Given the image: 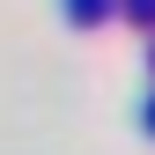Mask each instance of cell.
I'll use <instances>...</instances> for the list:
<instances>
[{
	"label": "cell",
	"mask_w": 155,
	"mask_h": 155,
	"mask_svg": "<svg viewBox=\"0 0 155 155\" xmlns=\"http://www.w3.org/2000/svg\"><path fill=\"white\" fill-rule=\"evenodd\" d=\"M67 15H74V22H96V15H104V0H67Z\"/></svg>",
	"instance_id": "obj_1"
}]
</instances>
